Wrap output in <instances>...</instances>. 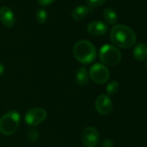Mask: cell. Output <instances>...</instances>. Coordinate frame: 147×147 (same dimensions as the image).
<instances>
[{"label": "cell", "instance_id": "cell-1", "mask_svg": "<svg viewBox=\"0 0 147 147\" xmlns=\"http://www.w3.org/2000/svg\"><path fill=\"white\" fill-rule=\"evenodd\" d=\"M110 39L115 46L122 49H129L135 44L137 36L130 27L118 24L113 27L110 33Z\"/></svg>", "mask_w": 147, "mask_h": 147}, {"label": "cell", "instance_id": "cell-2", "mask_svg": "<svg viewBox=\"0 0 147 147\" xmlns=\"http://www.w3.org/2000/svg\"><path fill=\"white\" fill-rule=\"evenodd\" d=\"M73 53L76 59L83 65L92 63L97 55L95 46L88 40H80L76 42L74 45Z\"/></svg>", "mask_w": 147, "mask_h": 147}, {"label": "cell", "instance_id": "cell-3", "mask_svg": "<svg viewBox=\"0 0 147 147\" xmlns=\"http://www.w3.org/2000/svg\"><path fill=\"white\" fill-rule=\"evenodd\" d=\"M20 114L18 111L11 110L0 118V132L5 136L13 135L20 125Z\"/></svg>", "mask_w": 147, "mask_h": 147}, {"label": "cell", "instance_id": "cell-4", "mask_svg": "<svg viewBox=\"0 0 147 147\" xmlns=\"http://www.w3.org/2000/svg\"><path fill=\"white\" fill-rule=\"evenodd\" d=\"M99 57L103 65L115 66L119 64L121 60V53L115 46L106 44L100 48Z\"/></svg>", "mask_w": 147, "mask_h": 147}, {"label": "cell", "instance_id": "cell-5", "mask_svg": "<svg viewBox=\"0 0 147 147\" xmlns=\"http://www.w3.org/2000/svg\"><path fill=\"white\" fill-rule=\"evenodd\" d=\"M89 78L96 84L102 85L107 82L110 77V72L107 66L101 63H95L89 69Z\"/></svg>", "mask_w": 147, "mask_h": 147}, {"label": "cell", "instance_id": "cell-6", "mask_svg": "<svg viewBox=\"0 0 147 147\" xmlns=\"http://www.w3.org/2000/svg\"><path fill=\"white\" fill-rule=\"evenodd\" d=\"M47 118V112L42 107H34L27 111L24 116V120L27 125L36 126L42 123Z\"/></svg>", "mask_w": 147, "mask_h": 147}, {"label": "cell", "instance_id": "cell-7", "mask_svg": "<svg viewBox=\"0 0 147 147\" xmlns=\"http://www.w3.org/2000/svg\"><path fill=\"white\" fill-rule=\"evenodd\" d=\"M100 140L98 130L94 126L86 127L82 133V143L85 147H95Z\"/></svg>", "mask_w": 147, "mask_h": 147}, {"label": "cell", "instance_id": "cell-8", "mask_svg": "<svg viewBox=\"0 0 147 147\" xmlns=\"http://www.w3.org/2000/svg\"><path fill=\"white\" fill-rule=\"evenodd\" d=\"M95 109L100 115H107L113 110V101L107 94H100L95 100Z\"/></svg>", "mask_w": 147, "mask_h": 147}, {"label": "cell", "instance_id": "cell-9", "mask_svg": "<svg viewBox=\"0 0 147 147\" xmlns=\"http://www.w3.org/2000/svg\"><path fill=\"white\" fill-rule=\"evenodd\" d=\"M0 22L7 28H11L15 25V16L9 7L3 6L0 8Z\"/></svg>", "mask_w": 147, "mask_h": 147}, {"label": "cell", "instance_id": "cell-10", "mask_svg": "<svg viewBox=\"0 0 147 147\" xmlns=\"http://www.w3.org/2000/svg\"><path fill=\"white\" fill-rule=\"evenodd\" d=\"M88 31L94 36H100L107 33V25L101 21H93L88 25Z\"/></svg>", "mask_w": 147, "mask_h": 147}, {"label": "cell", "instance_id": "cell-11", "mask_svg": "<svg viewBox=\"0 0 147 147\" xmlns=\"http://www.w3.org/2000/svg\"><path fill=\"white\" fill-rule=\"evenodd\" d=\"M89 81V73L87 68L80 67L76 73V82L79 86H85Z\"/></svg>", "mask_w": 147, "mask_h": 147}, {"label": "cell", "instance_id": "cell-12", "mask_svg": "<svg viewBox=\"0 0 147 147\" xmlns=\"http://www.w3.org/2000/svg\"><path fill=\"white\" fill-rule=\"evenodd\" d=\"M133 57L138 61L147 58V46L144 43H138L133 49Z\"/></svg>", "mask_w": 147, "mask_h": 147}, {"label": "cell", "instance_id": "cell-13", "mask_svg": "<svg viewBox=\"0 0 147 147\" xmlns=\"http://www.w3.org/2000/svg\"><path fill=\"white\" fill-rule=\"evenodd\" d=\"M90 9L84 5H80L75 8L72 11V18L76 21H81L86 18L88 13L89 12Z\"/></svg>", "mask_w": 147, "mask_h": 147}, {"label": "cell", "instance_id": "cell-14", "mask_svg": "<svg viewBox=\"0 0 147 147\" xmlns=\"http://www.w3.org/2000/svg\"><path fill=\"white\" fill-rule=\"evenodd\" d=\"M103 16L105 20L109 24H115L118 20V16L117 13L115 12L114 10L111 8H107L103 11Z\"/></svg>", "mask_w": 147, "mask_h": 147}, {"label": "cell", "instance_id": "cell-15", "mask_svg": "<svg viewBox=\"0 0 147 147\" xmlns=\"http://www.w3.org/2000/svg\"><path fill=\"white\" fill-rule=\"evenodd\" d=\"M119 89V84L117 81H113L109 82L107 86V93L108 96L115 95L118 93Z\"/></svg>", "mask_w": 147, "mask_h": 147}, {"label": "cell", "instance_id": "cell-16", "mask_svg": "<svg viewBox=\"0 0 147 147\" xmlns=\"http://www.w3.org/2000/svg\"><path fill=\"white\" fill-rule=\"evenodd\" d=\"M36 19L39 24H44L48 19V13L44 9H39L36 12Z\"/></svg>", "mask_w": 147, "mask_h": 147}, {"label": "cell", "instance_id": "cell-17", "mask_svg": "<svg viewBox=\"0 0 147 147\" xmlns=\"http://www.w3.org/2000/svg\"><path fill=\"white\" fill-rule=\"evenodd\" d=\"M26 137H27L29 141L36 142L39 138V133H38L37 130H36V129H30L27 131Z\"/></svg>", "mask_w": 147, "mask_h": 147}, {"label": "cell", "instance_id": "cell-18", "mask_svg": "<svg viewBox=\"0 0 147 147\" xmlns=\"http://www.w3.org/2000/svg\"><path fill=\"white\" fill-rule=\"evenodd\" d=\"M87 4L91 7H98L107 2V0H86Z\"/></svg>", "mask_w": 147, "mask_h": 147}, {"label": "cell", "instance_id": "cell-19", "mask_svg": "<svg viewBox=\"0 0 147 147\" xmlns=\"http://www.w3.org/2000/svg\"><path fill=\"white\" fill-rule=\"evenodd\" d=\"M100 147H113V142L109 138L103 139L100 143Z\"/></svg>", "mask_w": 147, "mask_h": 147}, {"label": "cell", "instance_id": "cell-20", "mask_svg": "<svg viewBox=\"0 0 147 147\" xmlns=\"http://www.w3.org/2000/svg\"><path fill=\"white\" fill-rule=\"evenodd\" d=\"M37 1L42 6H49L55 2V0H37Z\"/></svg>", "mask_w": 147, "mask_h": 147}, {"label": "cell", "instance_id": "cell-21", "mask_svg": "<svg viewBox=\"0 0 147 147\" xmlns=\"http://www.w3.org/2000/svg\"><path fill=\"white\" fill-rule=\"evenodd\" d=\"M5 72V67L2 63H0V76H1Z\"/></svg>", "mask_w": 147, "mask_h": 147}, {"label": "cell", "instance_id": "cell-22", "mask_svg": "<svg viewBox=\"0 0 147 147\" xmlns=\"http://www.w3.org/2000/svg\"><path fill=\"white\" fill-rule=\"evenodd\" d=\"M146 67H147V63H146Z\"/></svg>", "mask_w": 147, "mask_h": 147}]
</instances>
